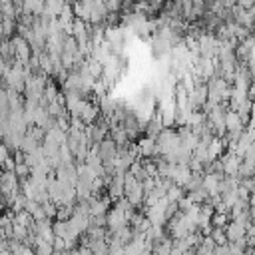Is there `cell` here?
Returning a JSON list of instances; mask_svg holds the SVG:
<instances>
[{"instance_id": "obj_1", "label": "cell", "mask_w": 255, "mask_h": 255, "mask_svg": "<svg viewBox=\"0 0 255 255\" xmlns=\"http://www.w3.org/2000/svg\"><path fill=\"white\" fill-rule=\"evenodd\" d=\"M225 235H227V241H229V243H233V241H243V239H247V229H245V225H243L241 221L233 219V221H229V223L225 225Z\"/></svg>"}, {"instance_id": "obj_2", "label": "cell", "mask_w": 255, "mask_h": 255, "mask_svg": "<svg viewBox=\"0 0 255 255\" xmlns=\"http://www.w3.org/2000/svg\"><path fill=\"white\" fill-rule=\"evenodd\" d=\"M243 120L237 112L227 110L225 112V131H243Z\"/></svg>"}, {"instance_id": "obj_3", "label": "cell", "mask_w": 255, "mask_h": 255, "mask_svg": "<svg viewBox=\"0 0 255 255\" xmlns=\"http://www.w3.org/2000/svg\"><path fill=\"white\" fill-rule=\"evenodd\" d=\"M137 153L143 155V157H151V155H155V139H153V137H145V139H141L139 145H137Z\"/></svg>"}, {"instance_id": "obj_4", "label": "cell", "mask_w": 255, "mask_h": 255, "mask_svg": "<svg viewBox=\"0 0 255 255\" xmlns=\"http://www.w3.org/2000/svg\"><path fill=\"white\" fill-rule=\"evenodd\" d=\"M209 237L215 241V245H221V243H227V235H225V231H223V227H215L211 233H209Z\"/></svg>"}, {"instance_id": "obj_5", "label": "cell", "mask_w": 255, "mask_h": 255, "mask_svg": "<svg viewBox=\"0 0 255 255\" xmlns=\"http://www.w3.org/2000/svg\"><path fill=\"white\" fill-rule=\"evenodd\" d=\"M251 223H253V227H255V215H253V221H251Z\"/></svg>"}]
</instances>
